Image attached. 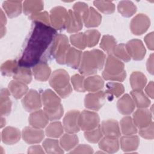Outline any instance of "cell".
<instances>
[{
	"label": "cell",
	"mask_w": 154,
	"mask_h": 154,
	"mask_svg": "<svg viewBox=\"0 0 154 154\" xmlns=\"http://www.w3.org/2000/svg\"><path fill=\"white\" fill-rule=\"evenodd\" d=\"M57 31L53 27L40 22H34V28L28 38L18 64L31 67L38 64L46 49L52 44Z\"/></svg>",
	"instance_id": "1"
},
{
	"label": "cell",
	"mask_w": 154,
	"mask_h": 154,
	"mask_svg": "<svg viewBox=\"0 0 154 154\" xmlns=\"http://www.w3.org/2000/svg\"><path fill=\"white\" fill-rule=\"evenodd\" d=\"M105 54L99 49H94L82 53L79 72L82 76H90L102 69L105 61Z\"/></svg>",
	"instance_id": "2"
},
{
	"label": "cell",
	"mask_w": 154,
	"mask_h": 154,
	"mask_svg": "<svg viewBox=\"0 0 154 154\" xmlns=\"http://www.w3.org/2000/svg\"><path fill=\"white\" fill-rule=\"evenodd\" d=\"M41 97L44 106L43 110L49 120L55 121L60 119L63 115L64 109L60 97L51 89L45 90Z\"/></svg>",
	"instance_id": "3"
},
{
	"label": "cell",
	"mask_w": 154,
	"mask_h": 154,
	"mask_svg": "<svg viewBox=\"0 0 154 154\" xmlns=\"http://www.w3.org/2000/svg\"><path fill=\"white\" fill-rule=\"evenodd\" d=\"M126 76L123 63L112 54L108 55L102 72L103 78L106 81L123 82Z\"/></svg>",
	"instance_id": "4"
},
{
	"label": "cell",
	"mask_w": 154,
	"mask_h": 154,
	"mask_svg": "<svg viewBox=\"0 0 154 154\" xmlns=\"http://www.w3.org/2000/svg\"><path fill=\"white\" fill-rule=\"evenodd\" d=\"M49 84L61 98L69 97L72 92L69 75L64 69H57L53 72L50 76Z\"/></svg>",
	"instance_id": "5"
},
{
	"label": "cell",
	"mask_w": 154,
	"mask_h": 154,
	"mask_svg": "<svg viewBox=\"0 0 154 154\" xmlns=\"http://www.w3.org/2000/svg\"><path fill=\"white\" fill-rule=\"evenodd\" d=\"M70 46L69 39L64 34H57L50 48V54L60 64H64L66 57Z\"/></svg>",
	"instance_id": "6"
},
{
	"label": "cell",
	"mask_w": 154,
	"mask_h": 154,
	"mask_svg": "<svg viewBox=\"0 0 154 154\" xmlns=\"http://www.w3.org/2000/svg\"><path fill=\"white\" fill-rule=\"evenodd\" d=\"M100 118L96 112L84 110L79 114V126L84 131L93 129L99 125Z\"/></svg>",
	"instance_id": "7"
},
{
	"label": "cell",
	"mask_w": 154,
	"mask_h": 154,
	"mask_svg": "<svg viewBox=\"0 0 154 154\" xmlns=\"http://www.w3.org/2000/svg\"><path fill=\"white\" fill-rule=\"evenodd\" d=\"M50 23L56 30L66 29L67 18V10L61 6H57L50 11Z\"/></svg>",
	"instance_id": "8"
},
{
	"label": "cell",
	"mask_w": 154,
	"mask_h": 154,
	"mask_svg": "<svg viewBox=\"0 0 154 154\" xmlns=\"http://www.w3.org/2000/svg\"><path fill=\"white\" fill-rule=\"evenodd\" d=\"M22 104L26 111L29 112H34L40 109L42 107V97L35 90L31 89L22 99Z\"/></svg>",
	"instance_id": "9"
},
{
	"label": "cell",
	"mask_w": 154,
	"mask_h": 154,
	"mask_svg": "<svg viewBox=\"0 0 154 154\" xmlns=\"http://www.w3.org/2000/svg\"><path fill=\"white\" fill-rule=\"evenodd\" d=\"M150 25V18L144 14L140 13L131 20L130 29L133 34L140 35L147 31Z\"/></svg>",
	"instance_id": "10"
},
{
	"label": "cell",
	"mask_w": 154,
	"mask_h": 154,
	"mask_svg": "<svg viewBox=\"0 0 154 154\" xmlns=\"http://www.w3.org/2000/svg\"><path fill=\"white\" fill-rule=\"evenodd\" d=\"M106 94L103 91L93 92L85 95L84 98V106L86 108L98 111L105 104Z\"/></svg>",
	"instance_id": "11"
},
{
	"label": "cell",
	"mask_w": 154,
	"mask_h": 154,
	"mask_svg": "<svg viewBox=\"0 0 154 154\" xmlns=\"http://www.w3.org/2000/svg\"><path fill=\"white\" fill-rule=\"evenodd\" d=\"M80 112L78 110H70L67 112L63 120L64 130L67 133L75 134L80 131L79 126V116Z\"/></svg>",
	"instance_id": "12"
},
{
	"label": "cell",
	"mask_w": 154,
	"mask_h": 154,
	"mask_svg": "<svg viewBox=\"0 0 154 154\" xmlns=\"http://www.w3.org/2000/svg\"><path fill=\"white\" fill-rule=\"evenodd\" d=\"M125 47L129 55L134 60H142L146 55V48L140 40L132 39L127 42Z\"/></svg>",
	"instance_id": "13"
},
{
	"label": "cell",
	"mask_w": 154,
	"mask_h": 154,
	"mask_svg": "<svg viewBox=\"0 0 154 154\" xmlns=\"http://www.w3.org/2000/svg\"><path fill=\"white\" fill-rule=\"evenodd\" d=\"M22 137L23 140L29 144H37L43 140L45 132L42 129L26 126L22 130Z\"/></svg>",
	"instance_id": "14"
},
{
	"label": "cell",
	"mask_w": 154,
	"mask_h": 154,
	"mask_svg": "<svg viewBox=\"0 0 154 154\" xmlns=\"http://www.w3.org/2000/svg\"><path fill=\"white\" fill-rule=\"evenodd\" d=\"M133 122L139 129L149 125L152 122V114L146 108H139L133 114Z\"/></svg>",
	"instance_id": "15"
},
{
	"label": "cell",
	"mask_w": 154,
	"mask_h": 154,
	"mask_svg": "<svg viewBox=\"0 0 154 154\" xmlns=\"http://www.w3.org/2000/svg\"><path fill=\"white\" fill-rule=\"evenodd\" d=\"M49 121V119L44 110L38 109L32 112L28 117L29 125L37 129L45 128Z\"/></svg>",
	"instance_id": "16"
},
{
	"label": "cell",
	"mask_w": 154,
	"mask_h": 154,
	"mask_svg": "<svg viewBox=\"0 0 154 154\" xmlns=\"http://www.w3.org/2000/svg\"><path fill=\"white\" fill-rule=\"evenodd\" d=\"M83 26L82 19L78 16L72 10L67 11V18L66 25V29L69 33H75L79 31Z\"/></svg>",
	"instance_id": "17"
},
{
	"label": "cell",
	"mask_w": 154,
	"mask_h": 154,
	"mask_svg": "<svg viewBox=\"0 0 154 154\" xmlns=\"http://www.w3.org/2000/svg\"><path fill=\"white\" fill-rule=\"evenodd\" d=\"M101 130L105 136L119 138L121 135L119 123L114 119H108L102 122Z\"/></svg>",
	"instance_id": "18"
},
{
	"label": "cell",
	"mask_w": 154,
	"mask_h": 154,
	"mask_svg": "<svg viewBox=\"0 0 154 154\" xmlns=\"http://www.w3.org/2000/svg\"><path fill=\"white\" fill-rule=\"evenodd\" d=\"M20 131L14 127L7 126L1 132L2 141L7 145H13L17 143L20 138Z\"/></svg>",
	"instance_id": "19"
},
{
	"label": "cell",
	"mask_w": 154,
	"mask_h": 154,
	"mask_svg": "<svg viewBox=\"0 0 154 154\" xmlns=\"http://www.w3.org/2000/svg\"><path fill=\"white\" fill-rule=\"evenodd\" d=\"M117 107L120 114L128 116L134 111L135 105L132 97L128 94H125L118 100Z\"/></svg>",
	"instance_id": "20"
},
{
	"label": "cell",
	"mask_w": 154,
	"mask_h": 154,
	"mask_svg": "<svg viewBox=\"0 0 154 154\" xmlns=\"http://www.w3.org/2000/svg\"><path fill=\"white\" fill-rule=\"evenodd\" d=\"M120 147L118 138L105 136L99 141V147L105 153H114L117 152Z\"/></svg>",
	"instance_id": "21"
},
{
	"label": "cell",
	"mask_w": 154,
	"mask_h": 154,
	"mask_svg": "<svg viewBox=\"0 0 154 154\" xmlns=\"http://www.w3.org/2000/svg\"><path fill=\"white\" fill-rule=\"evenodd\" d=\"M32 74L37 81H46L51 75V69L46 62L40 61L33 67Z\"/></svg>",
	"instance_id": "22"
},
{
	"label": "cell",
	"mask_w": 154,
	"mask_h": 154,
	"mask_svg": "<svg viewBox=\"0 0 154 154\" xmlns=\"http://www.w3.org/2000/svg\"><path fill=\"white\" fill-rule=\"evenodd\" d=\"M119 144L123 152H131L136 150L140 144V139L137 135H125L120 138Z\"/></svg>",
	"instance_id": "23"
},
{
	"label": "cell",
	"mask_w": 154,
	"mask_h": 154,
	"mask_svg": "<svg viewBox=\"0 0 154 154\" xmlns=\"http://www.w3.org/2000/svg\"><path fill=\"white\" fill-rule=\"evenodd\" d=\"M82 52L73 47L70 48L66 57L65 63L72 69H79L80 66Z\"/></svg>",
	"instance_id": "24"
},
{
	"label": "cell",
	"mask_w": 154,
	"mask_h": 154,
	"mask_svg": "<svg viewBox=\"0 0 154 154\" xmlns=\"http://www.w3.org/2000/svg\"><path fill=\"white\" fill-rule=\"evenodd\" d=\"M104 86V81L99 75L89 76L84 80V88L85 91L96 92L100 91Z\"/></svg>",
	"instance_id": "25"
},
{
	"label": "cell",
	"mask_w": 154,
	"mask_h": 154,
	"mask_svg": "<svg viewBox=\"0 0 154 154\" xmlns=\"http://www.w3.org/2000/svg\"><path fill=\"white\" fill-rule=\"evenodd\" d=\"M22 2L20 1H4L2 7L8 17H16L21 14L23 5Z\"/></svg>",
	"instance_id": "26"
},
{
	"label": "cell",
	"mask_w": 154,
	"mask_h": 154,
	"mask_svg": "<svg viewBox=\"0 0 154 154\" xmlns=\"http://www.w3.org/2000/svg\"><path fill=\"white\" fill-rule=\"evenodd\" d=\"M8 88L12 96L17 99L22 98L28 91V87L26 84L16 80L11 81Z\"/></svg>",
	"instance_id": "27"
},
{
	"label": "cell",
	"mask_w": 154,
	"mask_h": 154,
	"mask_svg": "<svg viewBox=\"0 0 154 154\" xmlns=\"http://www.w3.org/2000/svg\"><path fill=\"white\" fill-rule=\"evenodd\" d=\"M10 92L7 88H2L0 95L1 116L8 115L11 110L12 103L10 98Z\"/></svg>",
	"instance_id": "28"
},
{
	"label": "cell",
	"mask_w": 154,
	"mask_h": 154,
	"mask_svg": "<svg viewBox=\"0 0 154 154\" xmlns=\"http://www.w3.org/2000/svg\"><path fill=\"white\" fill-rule=\"evenodd\" d=\"M102 21V16L94 8L90 7L88 11L83 20L87 28H94L99 26Z\"/></svg>",
	"instance_id": "29"
},
{
	"label": "cell",
	"mask_w": 154,
	"mask_h": 154,
	"mask_svg": "<svg viewBox=\"0 0 154 154\" xmlns=\"http://www.w3.org/2000/svg\"><path fill=\"white\" fill-rule=\"evenodd\" d=\"M130 84L133 90H142L146 85L147 78L141 72H133L129 78Z\"/></svg>",
	"instance_id": "30"
},
{
	"label": "cell",
	"mask_w": 154,
	"mask_h": 154,
	"mask_svg": "<svg viewBox=\"0 0 154 154\" xmlns=\"http://www.w3.org/2000/svg\"><path fill=\"white\" fill-rule=\"evenodd\" d=\"M78 137L75 134L66 133L62 135L60 140V144L63 149L69 151L73 149L78 144Z\"/></svg>",
	"instance_id": "31"
},
{
	"label": "cell",
	"mask_w": 154,
	"mask_h": 154,
	"mask_svg": "<svg viewBox=\"0 0 154 154\" xmlns=\"http://www.w3.org/2000/svg\"><path fill=\"white\" fill-rule=\"evenodd\" d=\"M106 88L105 93L106 97L109 100H111L114 97H120L125 91L123 85L119 82H108L106 85Z\"/></svg>",
	"instance_id": "32"
},
{
	"label": "cell",
	"mask_w": 154,
	"mask_h": 154,
	"mask_svg": "<svg viewBox=\"0 0 154 154\" xmlns=\"http://www.w3.org/2000/svg\"><path fill=\"white\" fill-rule=\"evenodd\" d=\"M137 8L131 1H121L117 5V10L120 14L125 17H130L137 11Z\"/></svg>",
	"instance_id": "33"
},
{
	"label": "cell",
	"mask_w": 154,
	"mask_h": 154,
	"mask_svg": "<svg viewBox=\"0 0 154 154\" xmlns=\"http://www.w3.org/2000/svg\"><path fill=\"white\" fill-rule=\"evenodd\" d=\"M44 8L42 1H25L23 2V10L26 15H32L39 12Z\"/></svg>",
	"instance_id": "34"
},
{
	"label": "cell",
	"mask_w": 154,
	"mask_h": 154,
	"mask_svg": "<svg viewBox=\"0 0 154 154\" xmlns=\"http://www.w3.org/2000/svg\"><path fill=\"white\" fill-rule=\"evenodd\" d=\"M131 95L135 106L138 108H146L149 106L150 100L142 90H132Z\"/></svg>",
	"instance_id": "35"
},
{
	"label": "cell",
	"mask_w": 154,
	"mask_h": 154,
	"mask_svg": "<svg viewBox=\"0 0 154 154\" xmlns=\"http://www.w3.org/2000/svg\"><path fill=\"white\" fill-rule=\"evenodd\" d=\"M122 133L125 135H134L138 132V129L134 124L132 118L130 116L123 117L120 122Z\"/></svg>",
	"instance_id": "36"
},
{
	"label": "cell",
	"mask_w": 154,
	"mask_h": 154,
	"mask_svg": "<svg viewBox=\"0 0 154 154\" xmlns=\"http://www.w3.org/2000/svg\"><path fill=\"white\" fill-rule=\"evenodd\" d=\"M14 80L22 82L26 84H29L32 81V72L30 68L19 66L13 75Z\"/></svg>",
	"instance_id": "37"
},
{
	"label": "cell",
	"mask_w": 154,
	"mask_h": 154,
	"mask_svg": "<svg viewBox=\"0 0 154 154\" xmlns=\"http://www.w3.org/2000/svg\"><path fill=\"white\" fill-rule=\"evenodd\" d=\"M64 128L61 123L59 121H55L48 125L45 130V134L48 137L57 138L61 137Z\"/></svg>",
	"instance_id": "38"
},
{
	"label": "cell",
	"mask_w": 154,
	"mask_h": 154,
	"mask_svg": "<svg viewBox=\"0 0 154 154\" xmlns=\"http://www.w3.org/2000/svg\"><path fill=\"white\" fill-rule=\"evenodd\" d=\"M43 147L47 153H63L60 142L55 139L46 138L43 142Z\"/></svg>",
	"instance_id": "39"
},
{
	"label": "cell",
	"mask_w": 154,
	"mask_h": 154,
	"mask_svg": "<svg viewBox=\"0 0 154 154\" xmlns=\"http://www.w3.org/2000/svg\"><path fill=\"white\" fill-rule=\"evenodd\" d=\"M117 45L115 38L110 35H104L100 43V47L108 55H111L114 48Z\"/></svg>",
	"instance_id": "40"
},
{
	"label": "cell",
	"mask_w": 154,
	"mask_h": 154,
	"mask_svg": "<svg viewBox=\"0 0 154 154\" xmlns=\"http://www.w3.org/2000/svg\"><path fill=\"white\" fill-rule=\"evenodd\" d=\"M103 133L101 130L100 125H99L96 128L85 131L84 137L85 139L91 143H97L103 137Z\"/></svg>",
	"instance_id": "41"
},
{
	"label": "cell",
	"mask_w": 154,
	"mask_h": 154,
	"mask_svg": "<svg viewBox=\"0 0 154 154\" xmlns=\"http://www.w3.org/2000/svg\"><path fill=\"white\" fill-rule=\"evenodd\" d=\"M87 46L88 48H92L96 46L100 39V33L96 29H88L84 32Z\"/></svg>",
	"instance_id": "42"
},
{
	"label": "cell",
	"mask_w": 154,
	"mask_h": 154,
	"mask_svg": "<svg viewBox=\"0 0 154 154\" xmlns=\"http://www.w3.org/2000/svg\"><path fill=\"white\" fill-rule=\"evenodd\" d=\"M18 67V63L16 60H7L2 64L1 72L2 75L10 76L14 74Z\"/></svg>",
	"instance_id": "43"
},
{
	"label": "cell",
	"mask_w": 154,
	"mask_h": 154,
	"mask_svg": "<svg viewBox=\"0 0 154 154\" xmlns=\"http://www.w3.org/2000/svg\"><path fill=\"white\" fill-rule=\"evenodd\" d=\"M93 5L102 13L109 14H112L115 11V5L111 1H94Z\"/></svg>",
	"instance_id": "44"
},
{
	"label": "cell",
	"mask_w": 154,
	"mask_h": 154,
	"mask_svg": "<svg viewBox=\"0 0 154 154\" xmlns=\"http://www.w3.org/2000/svg\"><path fill=\"white\" fill-rule=\"evenodd\" d=\"M112 54L115 57L126 63L129 62L131 59L126 51L125 45L124 43L116 45L113 49Z\"/></svg>",
	"instance_id": "45"
},
{
	"label": "cell",
	"mask_w": 154,
	"mask_h": 154,
	"mask_svg": "<svg viewBox=\"0 0 154 154\" xmlns=\"http://www.w3.org/2000/svg\"><path fill=\"white\" fill-rule=\"evenodd\" d=\"M70 42L73 46L81 50H83L87 47L85 37L83 32H78L71 35Z\"/></svg>",
	"instance_id": "46"
},
{
	"label": "cell",
	"mask_w": 154,
	"mask_h": 154,
	"mask_svg": "<svg viewBox=\"0 0 154 154\" xmlns=\"http://www.w3.org/2000/svg\"><path fill=\"white\" fill-rule=\"evenodd\" d=\"M84 76H82L79 74H75L71 77L70 81L72 84L73 87L76 91H85V89L84 88Z\"/></svg>",
	"instance_id": "47"
},
{
	"label": "cell",
	"mask_w": 154,
	"mask_h": 154,
	"mask_svg": "<svg viewBox=\"0 0 154 154\" xmlns=\"http://www.w3.org/2000/svg\"><path fill=\"white\" fill-rule=\"evenodd\" d=\"M29 19L34 22H40L47 25H50V17L47 11H41L29 16Z\"/></svg>",
	"instance_id": "48"
},
{
	"label": "cell",
	"mask_w": 154,
	"mask_h": 154,
	"mask_svg": "<svg viewBox=\"0 0 154 154\" xmlns=\"http://www.w3.org/2000/svg\"><path fill=\"white\" fill-rule=\"evenodd\" d=\"M73 11L79 16L83 21L88 11L89 8L87 4L82 2H78L73 5Z\"/></svg>",
	"instance_id": "49"
},
{
	"label": "cell",
	"mask_w": 154,
	"mask_h": 154,
	"mask_svg": "<svg viewBox=\"0 0 154 154\" xmlns=\"http://www.w3.org/2000/svg\"><path fill=\"white\" fill-rule=\"evenodd\" d=\"M138 134L142 138L144 139L153 140L154 137L153 122H152L149 125L140 129Z\"/></svg>",
	"instance_id": "50"
},
{
	"label": "cell",
	"mask_w": 154,
	"mask_h": 154,
	"mask_svg": "<svg viewBox=\"0 0 154 154\" xmlns=\"http://www.w3.org/2000/svg\"><path fill=\"white\" fill-rule=\"evenodd\" d=\"M93 148L90 146L85 144L78 145L70 152L73 153H93Z\"/></svg>",
	"instance_id": "51"
},
{
	"label": "cell",
	"mask_w": 154,
	"mask_h": 154,
	"mask_svg": "<svg viewBox=\"0 0 154 154\" xmlns=\"http://www.w3.org/2000/svg\"><path fill=\"white\" fill-rule=\"evenodd\" d=\"M144 42L149 49L153 50V32L147 34L144 37Z\"/></svg>",
	"instance_id": "52"
},
{
	"label": "cell",
	"mask_w": 154,
	"mask_h": 154,
	"mask_svg": "<svg viewBox=\"0 0 154 154\" xmlns=\"http://www.w3.org/2000/svg\"><path fill=\"white\" fill-rule=\"evenodd\" d=\"M146 67L149 73H150L151 75H153V54H152L149 56L147 61Z\"/></svg>",
	"instance_id": "53"
},
{
	"label": "cell",
	"mask_w": 154,
	"mask_h": 154,
	"mask_svg": "<svg viewBox=\"0 0 154 154\" xmlns=\"http://www.w3.org/2000/svg\"><path fill=\"white\" fill-rule=\"evenodd\" d=\"M28 153H44L45 152L42 147L39 145L32 146L28 148Z\"/></svg>",
	"instance_id": "54"
},
{
	"label": "cell",
	"mask_w": 154,
	"mask_h": 154,
	"mask_svg": "<svg viewBox=\"0 0 154 154\" xmlns=\"http://www.w3.org/2000/svg\"><path fill=\"white\" fill-rule=\"evenodd\" d=\"M146 93L150 97L151 99H153L154 91H153V82L150 81L146 86L145 88Z\"/></svg>",
	"instance_id": "55"
},
{
	"label": "cell",
	"mask_w": 154,
	"mask_h": 154,
	"mask_svg": "<svg viewBox=\"0 0 154 154\" xmlns=\"http://www.w3.org/2000/svg\"><path fill=\"white\" fill-rule=\"evenodd\" d=\"M6 23H7L6 17H5L2 10L1 9V28L5 27Z\"/></svg>",
	"instance_id": "56"
},
{
	"label": "cell",
	"mask_w": 154,
	"mask_h": 154,
	"mask_svg": "<svg viewBox=\"0 0 154 154\" xmlns=\"http://www.w3.org/2000/svg\"><path fill=\"white\" fill-rule=\"evenodd\" d=\"M1 128H2L5 125V119L4 118H3L2 116H1Z\"/></svg>",
	"instance_id": "57"
}]
</instances>
